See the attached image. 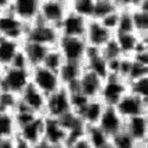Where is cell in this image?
<instances>
[{
  "label": "cell",
  "instance_id": "obj_1",
  "mask_svg": "<svg viewBox=\"0 0 148 148\" xmlns=\"http://www.w3.org/2000/svg\"><path fill=\"white\" fill-rule=\"evenodd\" d=\"M31 84V69L11 65L1 70L0 89L17 97Z\"/></svg>",
  "mask_w": 148,
  "mask_h": 148
},
{
  "label": "cell",
  "instance_id": "obj_2",
  "mask_svg": "<svg viewBox=\"0 0 148 148\" xmlns=\"http://www.w3.org/2000/svg\"><path fill=\"white\" fill-rule=\"evenodd\" d=\"M60 39L59 29L40 21L39 19L27 26L25 39L26 42L37 43L47 47H56Z\"/></svg>",
  "mask_w": 148,
  "mask_h": 148
},
{
  "label": "cell",
  "instance_id": "obj_3",
  "mask_svg": "<svg viewBox=\"0 0 148 148\" xmlns=\"http://www.w3.org/2000/svg\"><path fill=\"white\" fill-rule=\"evenodd\" d=\"M57 49L66 63H75L84 65L89 46L84 38H71V37H60Z\"/></svg>",
  "mask_w": 148,
  "mask_h": 148
},
{
  "label": "cell",
  "instance_id": "obj_4",
  "mask_svg": "<svg viewBox=\"0 0 148 148\" xmlns=\"http://www.w3.org/2000/svg\"><path fill=\"white\" fill-rule=\"evenodd\" d=\"M129 91V84L116 75H108L102 83L100 100L106 107H115L117 102Z\"/></svg>",
  "mask_w": 148,
  "mask_h": 148
},
{
  "label": "cell",
  "instance_id": "obj_5",
  "mask_svg": "<svg viewBox=\"0 0 148 148\" xmlns=\"http://www.w3.org/2000/svg\"><path fill=\"white\" fill-rule=\"evenodd\" d=\"M31 84L46 97L62 88L58 72L47 69L44 65L31 69Z\"/></svg>",
  "mask_w": 148,
  "mask_h": 148
},
{
  "label": "cell",
  "instance_id": "obj_6",
  "mask_svg": "<svg viewBox=\"0 0 148 148\" xmlns=\"http://www.w3.org/2000/svg\"><path fill=\"white\" fill-rule=\"evenodd\" d=\"M71 112H73L71 103V95L68 89L62 87L59 90L46 97V104L44 112L45 117L59 120Z\"/></svg>",
  "mask_w": 148,
  "mask_h": 148
},
{
  "label": "cell",
  "instance_id": "obj_7",
  "mask_svg": "<svg viewBox=\"0 0 148 148\" xmlns=\"http://www.w3.org/2000/svg\"><path fill=\"white\" fill-rule=\"evenodd\" d=\"M69 11V0H40L39 20L51 26L59 27Z\"/></svg>",
  "mask_w": 148,
  "mask_h": 148
},
{
  "label": "cell",
  "instance_id": "obj_8",
  "mask_svg": "<svg viewBox=\"0 0 148 148\" xmlns=\"http://www.w3.org/2000/svg\"><path fill=\"white\" fill-rule=\"evenodd\" d=\"M44 116L33 115L25 121L18 123L17 139L30 145L31 147L43 141Z\"/></svg>",
  "mask_w": 148,
  "mask_h": 148
},
{
  "label": "cell",
  "instance_id": "obj_9",
  "mask_svg": "<svg viewBox=\"0 0 148 148\" xmlns=\"http://www.w3.org/2000/svg\"><path fill=\"white\" fill-rule=\"evenodd\" d=\"M114 32L107 29L101 21L90 19L88 21L87 30L84 33V40L89 49L101 50V49L114 38Z\"/></svg>",
  "mask_w": 148,
  "mask_h": 148
},
{
  "label": "cell",
  "instance_id": "obj_10",
  "mask_svg": "<svg viewBox=\"0 0 148 148\" xmlns=\"http://www.w3.org/2000/svg\"><path fill=\"white\" fill-rule=\"evenodd\" d=\"M117 113L123 120L148 114V101L128 91L115 106Z\"/></svg>",
  "mask_w": 148,
  "mask_h": 148
},
{
  "label": "cell",
  "instance_id": "obj_11",
  "mask_svg": "<svg viewBox=\"0 0 148 148\" xmlns=\"http://www.w3.org/2000/svg\"><path fill=\"white\" fill-rule=\"evenodd\" d=\"M27 25L16 18L10 11L0 14V38L24 42Z\"/></svg>",
  "mask_w": 148,
  "mask_h": 148
},
{
  "label": "cell",
  "instance_id": "obj_12",
  "mask_svg": "<svg viewBox=\"0 0 148 148\" xmlns=\"http://www.w3.org/2000/svg\"><path fill=\"white\" fill-rule=\"evenodd\" d=\"M40 0H11L10 12L25 25H31L39 19Z\"/></svg>",
  "mask_w": 148,
  "mask_h": 148
},
{
  "label": "cell",
  "instance_id": "obj_13",
  "mask_svg": "<svg viewBox=\"0 0 148 148\" xmlns=\"http://www.w3.org/2000/svg\"><path fill=\"white\" fill-rule=\"evenodd\" d=\"M102 83H103L102 77H100L95 72L84 68L73 91H77L83 97L87 98V100H95V98L100 97Z\"/></svg>",
  "mask_w": 148,
  "mask_h": 148
},
{
  "label": "cell",
  "instance_id": "obj_14",
  "mask_svg": "<svg viewBox=\"0 0 148 148\" xmlns=\"http://www.w3.org/2000/svg\"><path fill=\"white\" fill-rule=\"evenodd\" d=\"M43 141L59 148H65L69 141V134L62 126L59 120L44 116V130Z\"/></svg>",
  "mask_w": 148,
  "mask_h": 148
},
{
  "label": "cell",
  "instance_id": "obj_15",
  "mask_svg": "<svg viewBox=\"0 0 148 148\" xmlns=\"http://www.w3.org/2000/svg\"><path fill=\"white\" fill-rule=\"evenodd\" d=\"M19 103L26 110L34 115L44 116L45 104H46V96L40 92L37 88H34L32 84L24 90L20 96L18 97Z\"/></svg>",
  "mask_w": 148,
  "mask_h": 148
},
{
  "label": "cell",
  "instance_id": "obj_16",
  "mask_svg": "<svg viewBox=\"0 0 148 148\" xmlns=\"http://www.w3.org/2000/svg\"><path fill=\"white\" fill-rule=\"evenodd\" d=\"M97 127L109 139H112L116 134L125 129V120L117 113L115 107H106L100 121L97 123Z\"/></svg>",
  "mask_w": 148,
  "mask_h": 148
},
{
  "label": "cell",
  "instance_id": "obj_17",
  "mask_svg": "<svg viewBox=\"0 0 148 148\" xmlns=\"http://www.w3.org/2000/svg\"><path fill=\"white\" fill-rule=\"evenodd\" d=\"M114 39L117 43L123 57H133L142 49H148V39H142L136 33H115Z\"/></svg>",
  "mask_w": 148,
  "mask_h": 148
},
{
  "label": "cell",
  "instance_id": "obj_18",
  "mask_svg": "<svg viewBox=\"0 0 148 148\" xmlns=\"http://www.w3.org/2000/svg\"><path fill=\"white\" fill-rule=\"evenodd\" d=\"M88 19H84L78 14L69 11L63 21L59 25L60 37H71V38H83L88 25Z\"/></svg>",
  "mask_w": 148,
  "mask_h": 148
},
{
  "label": "cell",
  "instance_id": "obj_19",
  "mask_svg": "<svg viewBox=\"0 0 148 148\" xmlns=\"http://www.w3.org/2000/svg\"><path fill=\"white\" fill-rule=\"evenodd\" d=\"M125 130L138 145H148V114L126 120Z\"/></svg>",
  "mask_w": 148,
  "mask_h": 148
},
{
  "label": "cell",
  "instance_id": "obj_20",
  "mask_svg": "<svg viewBox=\"0 0 148 148\" xmlns=\"http://www.w3.org/2000/svg\"><path fill=\"white\" fill-rule=\"evenodd\" d=\"M104 108H106V106L100 98L88 100L76 114L79 116V119L82 120V122L84 123L85 127L97 126L98 121H100V119L102 116Z\"/></svg>",
  "mask_w": 148,
  "mask_h": 148
},
{
  "label": "cell",
  "instance_id": "obj_21",
  "mask_svg": "<svg viewBox=\"0 0 148 148\" xmlns=\"http://www.w3.org/2000/svg\"><path fill=\"white\" fill-rule=\"evenodd\" d=\"M50 49L51 47H47L37 43H32V42H26V40H24L21 44V52L30 69L43 65L44 59Z\"/></svg>",
  "mask_w": 148,
  "mask_h": 148
},
{
  "label": "cell",
  "instance_id": "obj_22",
  "mask_svg": "<svg viewBox=\"0 0 148 148\" xmlns=\"http://www.w3.org/2000/svg\"><path fill=\"white\" fill-rule=\"evenodd\" d=\"M134 32L142 39H148V1L139 0V4L132 10Z\"/></svg>",
  "mask_w": 148,
  "mask_h": 148
},
{
  "label": "cell",
  "instance_id": "obj_23",
  "mask_svg": "<svg viewBox=\"0 0 148 148\" xmlns=\"http://www.w3.org/2000/svg\"><path fill=\"white\" fill-rule=\"evenodd\" d=\"M84 69V65L82 64H75V63H66L62 65V68L58 71V76L62 83V87L68 89L69 91H73L76 88L77 81L81 76V73Z\"/></svg>",
  "mask_w": 148,
  "mask_h": 148
},
{
  "label": "cell",
  "instance_id": "obj_24",
  "mask_svg": "<svg viewBox=\"0 0 148 148\" xmlns=\"http://www.w3.org/2000/svg\"><path fill=\"white\" fill-rule=\"evenodd\" d=\"M23 42L0 38V68L5 69L14 63L16 58L21 51Z\"/></svg>",
  "mask_w": 148,
  "mask_h": 148
},
{
  "label": "cell",
  "instance_id": "obj_25",
  "mask_svg": "<svg viewBox=\"0 0 148 148\" xmlns=\"http://www.w3.org/2000/svg\"><path fill=\"white\" fill-rule=\"evenodd\" d=\"M84 68L95 72L96 75L102 77L103 79L109 75L108 63H107V60L102 57V55L100 53V50L89 49L87 58H85V60H84Z\"/></svg>",
  "mask_w": 148,
  "mask_h": 148
},
{
  "label": "cell",
  "instance_id": "obj_26",
  "mask_svg": "<svg viewBox=\"0 0 148 148\" xmlns=\"http://www.w3.org/2000/svg\"><path fill=\"white\" fill-rule=\"evenodd\" d=\"M18 132V125L12 112L0 110V140L16 139Z\"/></svg>",
  "mask_w": 148,
  "mask_h": 148
},
{
  "label": "cell",
  "instance_id": "obj_27",
  "mask_svg": "<svg viewBox=\"0 0 148 148\" xmlns=\"http://www.w3.org/2000/svg\"><path fill=\"white\" fill-rule=\"evenodd\" d=\"M70 11L84 19H92L95 0H69Z\"/></svg>",
  "mask_w": 148,
  "mask_h": 148
},
{
  "label": "cell",
  "instance_id": "obj_28",
  "mask_svg": "<svg viewBox=\"0 0 148 148\" xmlns=\"http://www.w3.org/2000/svg\"><path fill=\"white\" fill-rule=\"evenodd\" d=\"M116 11H119V8L115 0H95L92 19L102 20Z\"/></svg>",
  "mask_w": 148,
  "mask_h": 148
},
{
  "label": "cell",
  "instance_id": "obj_29",
  "mask_svg": "<svg viewBox=\"0 0 148 148\" xmlns=\"http://www.w3.org/2000/svg\"><path fill=\"white\" fill-rule=\"evenodd\" d=\"M84 135L87 136L94 148H103L110 142V139L97 126L85 127Z\"/></svg>",
  "mask_w": 148,
  "mask_h": 148
},
{
  "label": "cell",
  "instance_id": "obj_30",
  "mask_svg": "<svg viewBox=\"0 0 148 148\" xmlns=\"http://www.w3.org/2000/svg\"><path fill=\"white\" fill-rule=\"evenodd\" d=\"M132 10L133 8H121V10H119V24H117V29H116L115 33H130V32H134Z\"/></svg>",
  "mask_w": 148,
  "mask_h": 148
},
{
  "label": "cell",
  "instance_id": "obj_31",
  "mask_svg": "<svg viewBox=\"0 0 148 148\" xmlns=\"http://www.w3.org/2000/svg\"><path fill=\"white\" fill-rule=\"evenodd\" d=\"M63 64H64V59H63V57H62V55H60L59 50L57 49V46L56 47H51L50 50H49L45 59H44L43 65L45 68H47V69L58 72Z\"/></svg>",
  "mask_w": 148,
  "mask_h": 148
},
{
  "label": "cell",
  "instance_id": "obj_32",
  "mask_svg": "<svg viewBox=\"0 0 148 148\" xmlns=\"http://www.w3.org/2000/svg\"><path fill=\"white\" fill-rule=\"evenodd\" d=\"M100 53L102 55V57L107 60V63H112V62H115L120 58H122V53L120 51V47L117 45V43L115 42V39L113 38L110 42H108L101 50Z\"/></svg>",
  "mask_w": 148,
  "mask_h": 148
},
{
  "label": "cell",
  "instance_id": "obj_33",
  "mask_svg": "<svg viewBox=\"0 0 148 148\" xmlns=\"http://www.w3.org/2000/svg\"><path fill=\"white\" fill-rule=\"evenodd\" d=\"M110 143L114 148H136L139 146L125 129L110 139Z\"/></svg>",
  "mask_w": 148,
  "mask_h": 148
},
{
  "label": "cell",
  "instance_id": "obj_34",
  "mask_svg": "<svg viewBox=\"0 0 148 148\" xmlns=\"http://www.w3.org/2000/svg\"><path fill=\"white\" fill-rule=\"evenodd\" d=\"M129 91L148 101V76L129 83Z\"/></svg>",
  "mask_w": 148,
  "mask_h": 148
},
{
  "label": "cell",
  "instance_id": "obj_35",
  "mask_svg": "<svg viewBox=\"0 0 148 148\" xmlns=\"http://www.w3.org/2000/svg\"><path fill=\"white\" fill-rule=\"evenodd\" d=\"M65 148H94V147L91 146V143L89 142L87 136L83 134V135H81V136H78V138H75V139L70 140L66 143Z\"/></svg>",
  "mask_w": 148,
  "mask_h": 148
},
{
  "label": "cell",
  "instance_id": "obj_36",
  "mask_svg": "<svg viewBox=\"0 0 148 148\" xmlns=\"http://www.w3.org/2000/svg\"><path fill=\"white\" fill-rule=\"evenodd\" d=\"M98 21H101L107 29H109L110 31H113V32L115 33V31H116V29H117V24H119V11L114 12V13L109 14V16L106 17L104 19L98 20Z\"/></svg>",
  "mask_w": 148,
  "mask_h": 148
},
{
  "label": "cell",
  "instance_id": "obj_37",
  "mask_svg": "<svg viewBox=\"0 0 148 148\" xmlns=\"http://www.w3.org/2000/svg\"><path fill=\"white\" fill-rule=\"evenodd\" d=\"M0 148H17V141L16 139L0 140Z\"/></svg>",
  "mask_w": 148,
  "mask_h": 148
},
{
  "label": "cell",
  "instance_id": "obj_38",
  "mask_svg": "<svg viewBox=\"0 0 148 148\" xmlns=\"http://www.w3.org/2000/svg\"><path fill=\"white\" fill-rule=\"evenodd\" d=\"M10 7H11V0H0V14L10 11Z\"/></svg>",
  "mask_w": 148,
  "mask_h": 148
},
{
  "label": "cell",
  "instance_id": "obj_39",
  "mask_svg": "<svg viewBox=\"0 0 148 148\" xmlns=\"http://www.w3.org/2000/svg\"><path fill=\"white\" fill-rule=\"evenodd\" d=\"M32 148H59V147H55V146H51V145H49V143H46V142L42 141V142H39L38 145L33 146Z\"/></svg>",
  "mask_w": 148,
  "mask_h": 148
},
{
  "label": "cell",
  "instance_id": "obj_40",
  "mask_svg": "<svg viewBox=\"0 0 148 148\" xmlns=\"http://www.w3.org/2000/svg\"><path fill=\"white\" fill-rule=\"evenodd\" d=\"M136 148H148V145H139Z\"/></svg>",
  "mask_w": 148,
  "mask_h": 148
},
{
  "label": "cell",
  "instance_id": "obj_41",
  "mask_svg": "<svg viewBox=\"0 0 148 148\" xmlns=\"http://www.w3.org/2000/svg\"><path fill=\"white\" fill-rule=\"evenodd\" d=\"M103 148H114V147H113V146H112V143H110V142H109V143H108V145H107V146H104V147H103Z\"/></svg>",
  "mask_w": 148,
  "mask_h": 148
},
{
  "label": "cell",
  "instance_id": "obj_42",
  "mask_svg": "<svg viewBox=\"0 0 148 148\" xmlns=\"http://www.w3.org/2000/svg\"><path fill=\"white\" fill-rule=\"evenodd\" d=\"M0 95H1V89H0Z\"/></svg>",
  "mask_w": 148,
  "mask_h": 148
},
{
  "label": "cell",
  "instance_id": "obj_43",
  "mask_svg": "<svg viewBox=\"0 0 148 148\" xmlns=\"http://www.w3.org/2000/svg\"><path fill=\"white\" fill-rule=\"evenodd\" d=\"M0 73H1V68H0Z\"/></svg>",
  "mask_w": 148,
  "mask_h": 148
}]
</instances>
